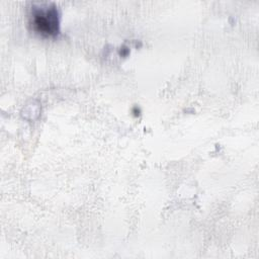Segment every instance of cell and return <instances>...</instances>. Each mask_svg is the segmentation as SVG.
Wrapping results in <instances>:
<instances>
[{"label":"cell","mask_w":259,"mask_h":259,"mask_svg":"<svg viewBox=\"0 0 259 259\" xmlns=\"http://www.w3.org/2000/svg\"><path fill=\"white\" fill-rule=\"evenodd\" d=\"M32 29L42 36H55L59 33V12L54 5L33 6L30 16Z\"/></svg>","instance_id":"cell-1"}]
</instances>
